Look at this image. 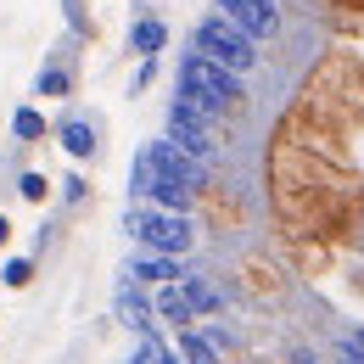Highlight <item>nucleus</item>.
<instances>
[{
    "mask_svg": "<svg viewBox=\"0 0 364 364\" xmlns=\"http://www.w3.org/2000/svg\"><path fill=\"white\" fill-rule=\"evenodd\" d=\"M241 95H247V90H241V73L208 62L202 50H185V62H180V101L202 107V112L213 118V112H235Z\"/></svg>",
    "mask_w": 364,
    "mask_h": 364,
    "instance_id": "obj_1",
    "label": "nucleus"
},
{
    "mask_svg": "<svg viewBox=\"0 0 364 364\" xmlns=\"http://www.w3.org/2000/svg\"><path fill=\"white\" fill-rule=\"evenodd\" d=\"M124 230L140 241V252H163V258H191V247H196L191 213H168V208H151V202H135L124 213Z\"/></svg>",
    "mask_w": 364,
    "mask_h": 364,
    "instance_id": "obj_2",
    "label": "nucleus"
},
{
    "mask_svg": "<svg viewBox=\"0 0 364 364\" xmlns=\"http://www.w3.org/2000/svg\"><path fill=\"white\" fill-rule=\"evenodd\" d=\"M258 40H247L235 23H225L219 11L213 17H202L196 23V34H191V50H202L208 62H219V68H230V73H252V62H258Z\"/></svg>",
    "mask_w": 364,
    "mask_h": 364,
    "instance_id": "obj_3",
    "label": "nucleus"
},
{
    "mask_svg": "<svg viewBox=\"0 0 364 364\" xmlns=\"http://www.w3.org/2000/svg\"><path fill=\"white\" fill-rule=\"evenodd\" d=\"M163 140H174L185 157H196V163H208L213 157V129H208V112L202 107H191L174 95V107H168V118H163Z\"/></svg>",
    "mask_w": 364,
    "mask_h": 364,
    "instance_id": "obj_4",
    "label": "nucleus"
},
{
    "mask_svg": "<svg viewBox=\"0 0 364 364\" xmlns=\"http://www.w3.org/2000/svg\"><path fill=\"white\" fill-rule=\"evenodd\" d=\"M219 17L235 23L247 40H269V34H280V6H274V0H219Z\"/></svg>",
    "mask_w": 364,
    "mask_h": 364,
    "instance_id": "obj_5",
    "label": "nucleus"
},
{
    "mask_svg": "<svg viewBox=\"0 0 364 364\" xmlns=\"http://www.w3.org/2000/svg\"><path fill=\"white\" fill-rule=\"evenodd\" d=\"M112 314H118V325H129L135 336L157 331V314H151V291H146V286H135L129 274H124V280H118V291H112Z\"/></svg>",
    "mask_w": 364,
    "mask_h": 364,
    "instance_id": "obj_6",
    "label": "nucleus"
},
{
    "mask_svg": "<svg viewBox=\"0 0 364 364\" xmlns=\"http://www.w3.org/2000/svg\"><path fill=\"white\" fill-rule=\"evenodd\" d=\"M129 280H135V286H146V291H157V286H174V280H185V258H163V252H135V258H129Z\"/></svg>",
    "mask_w": 364,
    "mask_h": 364,
    "instance_id": "obj_7",
    "label": "nucleus"
},
{
    "mask_svg": "<svg viewBox=\"0 0 364 364\" xmlns=\"http://www.w3.org/2000/svg\"><path fill=\"white\" fill-rule=\"evenodd\" d=\"M50 135H56V146H62L73 163H90L95 151H101V140H95V124H90V118H56V124H50Z\"/></svg>",
    "mask_w": 364,
    "mask_h": 364,
    "instance_id": "obj_8",
    "label": "nucleus"
},
{
    "mask_svg": "<svg viewBox=\"0 0 364 364\" xmlns=\"http://www.w3.org/2000/svg\"><path fill=\"white\" fill-rule=\"evenodd\" d=\"M151 314H157V325H174V331H191V325H196V314H191V297H185L180 280L151 291Z\"/></svg>",
    "mask_w": 364,
    "mask_h": 364,
    "instance_id": "obj_9",
    "label": "nucleus"
},
{
    "mask_svg": "<svg viewBox=\"0 0 364 364\" xmlns=\"http://www.w3.org/2000/svg\"><path fill=\"white\" fill-rule=\"evenodd\" d=\"M180 286H185V297H191V314L196 319H219L225 314V291H219L208 274H185Z\"/></svg>",
    "mask_w": 364,
    "mask_h": 364,
    "instance_id": "obj_10",
    "label": "nucleus"
},
{
    "mask_svg": "<svg viewBox=\"0 0 364 364\" xmlns=\"http://www.w3.org/2000/svg\"><path fill=\"white\" fill-rule=\"evenodd\" d=\"M174 353H180V364H225V353L208 342V331H202V325H191V331L174 336Z\"/></svg>",
    "mask_w": 364,
    "mask_h": 364,
    "instance_id": "obj_11",
    "label": "nucleus"
},
{
    "mask_svg": "<svg viewBox=\"0 0 364 364\" xmlns=\"http://www.w3.org/2000/svg\"><path fill=\"white\" fill-rule=\"evenodd\" d=\"M163 46H168V23H163V17H135L129 50H135V56H157Z\"/></svg>",
    "mask_w": 364,
    "mask_h": 364,
    "instance_id": "obj_12",
    "label": "nucleus"
},
{
    "mask_svg": "<svg viewBox=\"0 0 364 364\" xmlns=\"http://www.w3.org/2000/svg\"><path fill=\"white\" fill-rule=\"evenodd\" d=\"M34 274H40V258H34V252H17V258L0 264V286H6V291H28Z\"/></svg>",
    "mask_w": 364,
    "mask_h": 364,
    "instance_id": "obj_13",
    "label": "nucleus"
},
{
    "mask_svg": "<svg viewBox=\"0 0 364 364\" xmlns=\"http://www.w3.org/2000/svg\"><path fill=\"white\" fill-rule=\"evenodd\" d=\"M241 274H247V291H258V297H280V291H286V280H280L264 258H247V264H241Z\"/></svg>",
    "mask_w": 364,
    "mask_h": 364,
    "instance_id": "obj_14",
    "label": "nucleus"
},
{
    "mask_svg": "<svg viewBox=\"0 0 364 364\" xmlns=\"http://www.w3.org/2000/svg\"><path fill=\"white\" fill-rule=\"evenodd\" d=\"M11 135L23 140V146H34V140H46V135H50L46 112H40V107H17V112H11Z\"/></svg>",
    "mask_w": 364,
    "mask_h": 364,
    "instance_id": "obj_15",
    "label": "nucleus"
},
{
    "mask_svg": "<svg viewBox=\"0 0 364 364\" xmlns=\"http://www.w3.org/2000/svg\"><path fill=\"white\" fill-rule=\"evenodd\" d=\"M73 90V73L68 68H56V62H46L40 68V79H34V95H68Z\"/></svg>",
    "mask_w": 364,
    "mask_h": 364,
    "instance_id": "obj_16",
    "label": "nucleus"
},
{
    "mask_svg": "<svg viewBox=\"0 0 364 364\" xmlns=\"http://www.w3.org/2000/svg\"><path fill=\"white\" fill-rule=\"evenodd\" d=\"M17 196L40 208V202H50V180H46V174H34V168H28V174H17Z\"/></svg>",
    "mask_w": 364,
    "mask_h": 364,
    "instance_id": "obj_17",
    "label": "nucleus"
},
{
    "mask_svg": "<svg viewBox=\"0 0 364 364\" xmlns=\"http://www.w3.org/2000/svg\"><path fill=\"white\" fill-rule=\"evenodd\" d=\"M146 191H151V157H146V146L135 151V168H129V196L146 202Z\"/></svg>",
    "mask_w": 364,
    "mask_h": 364,
    "instance_id": "obj_18",
    "label": "nucleus"
},
{
    "mask_svg": "<svg viewBox=\"0 0 364 364\" xmlns=\"http://www.w3.org/2000/svg\"><path fill=\"white\" fill-rule=\"evenodd\" d=\"M62 202H68V208L90 202V180H85V174H68V180H62Z\"/></svg>",
    "mask_w": 364,
    "mask_h": 364,
    "instance_id": "obj_19",
    "label": "nucleus"
},
{
    "mask_svg": "<svg viewBox=\"0 0 364 364\" xmlns=\"http://www.w3.org/2000/svg\"><path fill=\"white\" fill-rule=\"evenodd\" d=\"M336 364H364V353L353 348V336H348V331L336 336Z\"/></svg>",
    "mask_w": 364,
    "mask_h": 364,
    "instance_id": "obj_20",
    "label": "nucleus"
},
{
    "mask_svg": "<svg viewBox=\"0 0 364 364\" xmlns=\"http://www.w3.org/2000/svg\"><path fill=\"white\" fill-rule=\"evenodd\" d=\"M151 79H157V56H140V68H135V85H129V90H146Z\"/></svg>",
    "mask_w": 364,
    "mask_h": 364,
    "instance_id": "obj_21",
    "label": "nucleus"
},
{
    "mask_svg": "<svg viewBox=\"0 0 364 364\" xmlns=\"http://www.w3.org/2000/svg\"><path fill=\"white\" fill-rule=\"evenodd\" d=\"M151 364H180V353H174V342H163V336H151Z\"/></svg>",
    "mask_w": 364,
    "mask_h": 364,
    "instance_id": "obj_22",
    "label": "nucleus"
},
{
    "mask_svg": "<svg viewBox=\"0 0 364 364\" xmlns=\"http://www.w3.org/2000/svg\"><path fill=\"white\" fill-rule=\"evenodd\" d=\"M0 247H11V219L0 213Z\"/></svg>",
    "mask_w": 364,
    "mask_h": 364,
    "instance_id": "obj_23",
    "label": "nucleus"
},
{
    "mask_svg": "<svg viewBox=\"0 0 364 364\" xmlns=\"http://www.w3.org/2000/svg\"><path fill=\"white\" fill-rule=\"evenodd\" d=\"M348 336H353V348L364 353V325H348Z\"/></svg>",
    "mask_w": 364,
    "mask_h": 364,
    "instance_id": "obj_24",
    "label": "nucleus"
},
{
    "mask_svg": "<svg viewBox=\"0 0 364 364\" xmlns=\"http://www.w3.org/2000/svg\"><path fill=\"white\" fill-rule=\"evenodd\" d=\"M291 364H319V359H314V353H297V359H291Z\"/></svg>",
    "mask_w": 364,
    "mask_h": 364,
    "instance_id": "obj_25",
    "label": "nucleus"
}]
</instances>
